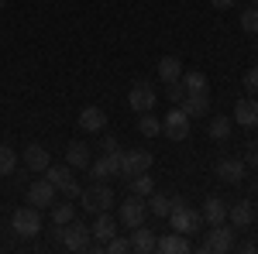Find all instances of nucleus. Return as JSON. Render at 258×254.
<instances>
[{
    "instance_id": "nucleus-7",
    "label": "nucleus",
    "mask_w": 258,
    "mask_h": 254,
    "mask_svg": "<svg viewBox=\"0 0 258 254\" xmlns=\"http://www.w3.org/2000/svg\"><path fill=\"white\" fill-rule=\"evenodd\" d=\"M155 100H159V93H155L152 82H135L131 93H127V107H131L135 114H145V110L155 107Z\"/></svg>"
},
{
    "instance_id": "nucleus-24",
    "label": "nucleus",
    "mask_w": 258,
    "mask_h": 254,
    "mask_svg": "<svg viewBox=\"0 0 258 254\" xmlns=\"http://www.w3.org/2000/svg\"><path fill=\"white\" fill-rule=\"evenodd\" d=\"M159 76H162V82H172V79H179V76H182V62H179L176 55H165V59L159 62Z\"/></svg>"
},
{
    "instance_id": "nucleus-21",
    "label": "nucleus",
    "mask_w": 258,
    "mask_h": 254,
    "mask_svg": "<svg viewBox=\"0 0 258 254\" xmlns=\"http://www.w3.org/2000/svg\"><path fill=\"white\" fill-rule=\"evenodd\" d=\"M66 161H69L73 168H86V165H90V148H86L83 141L66 144Z\"/></svg>"
},
{
    "instance_id": "nucleus-5",
    "label": "nucleus",
    "mask_w": 258,
    "mask_h": 254,
    "mask_svg": "<svg viewBox=\"0 0 258 254\" xmlns=\"http://www.w3.org/2000/svg\"><path fill=\"white\" fill-rule=\"evenodd\" d=\"M162 134L169 137V141H186V137H189V117H186L182 107L169 110V114L162 117Z\"/></svg>"
},
{
    "instance_id": "nucleus-39",
    "label": "nucleus",
    "mask_w": 258,
    "mask_h": 254,
    "mask_svg": "<svg viewBox=\"0 0 258 254\" xmlns=\"http://www.w3.org/2000/svg\"><path fill=\"white\" fill-rule=\"evenodd\" d=\"M210 4H214V7H217V11H227V7H234V4H238V0H210Z\"/></svg>"
},
{
    "instance_id": "nucleus-1",
    "label": "nucleus",
    "mask_w": 258,
    "mask_h": 254,
    "mask_svg": "<svg viewBox=\"0 0 258 254\" xmlns=\"http://www.w3.org/2000/svg\"><path fill=\"white\" fill-rule=\"evenodd\" d=\"M169 227L176 230V234H197L200 227H203V213H197V210H189L179 196H172V210H169Z\"/></svg>"
},
{
    "instance_id": "nucleus-13",
    "label": "nucleus",
    "mask_w": 258,
    "mask_h": 254,
    "mask_svg": "<svg viewBox=\"0 0 258 254\" xmlns=\"http://www.w3.org/2000/svg\"><path fill=\"white\" fill-rule=\"evenodd\" d=\"M186 110V117L197 120V117H207L210 114V93H186V100L179 103Z\"/></svg>"
},
{
    "instance_id": "nucleus-22",
    "label": "nucleus",
    "mask_w": 258,
    "mask_h": 254,
    "mask_svg": "<svg viewBox=\"0 0 258 254\" xmlns=\"http://www.w3.org/2000/svg\"><path fill=\"white\" fill-rule=\"evenodd\" d=\"M227 220H231L234 227H248V223L255 220V210H251V203H248V199H241V203H234V206L227 210Z\"/></svg>"
},
{
    "instance_id": "nucleus-15",
    "label": "nucleus",
    "mask_w": 258,
    "mask_h": 254,
    "mask_svg": "<svg viewBox=\"0 0 258 254\" xmlns=\"http://www.w3.org/2000/svg\"><path fill=\"white\" fill-rule=\"evenodd\" d=\"M24 165H28L31 172H45V168L52 165L48 148H45V144H28V148H24Z\"/></svg>"
},
{
    "instance_id": "nucleus-25",
    "label": "nucleus",
    "mask_w": 258,
    "mask_h": 254,
    "mask_svg": "<svg viewBox=\"0 0 258 254\" xmlns=\"http://www.w3.org/2000/svg\"><path fill=\"white\" fill-rule=\"evenodd\" d=\"M45 179H48L55 189H62V186L73 179V165H48V168H45Z\"/></svg>"
},
{
    "instance_id": "nucleus-29",
    "label": "nucleus",
    "mask_w": 258,
    "mask_h": 254,
    "mask_svg": "<svg viewBox=\"0 0 258 254\" xmlns=\"http://www.w3.org/2000/svg\"><path fill=\"white\" fill-rule=\"evenodd\" d=\"M145 206H148V213H155V216H169V210H172V199H169V196H162V193H152Z\"/></svg>"
},
{
    "instance_id": "nucleus-32",
    "label": "nucleus",
    "mask_w": 258,
    "mask_h": 254,
    "mask_svg": "<svg viewBox=\"0 0 258 254\" xmlns=\"http://www.w3.org/2000/svg\"><path fill=\"white\" fill-rule=\"evenodd\" d=\"M165 97L172 100L176 107L182 103V100H186V86H182V76H179V79H172V82H165Z\"/></svg>"
},
{
    "instance_id": "nucleus-11",
    "label": "nucleus",
    "mask_w": 258,
    "mask_h": 254,
    "mask_svg": "<svg viewBox=\"0 0 258 254\" xmlns=\"http://www.w3.org/2000/svg\"><path fill=\"white\" fill-rule=\"evenodd\" d=\"M28 203H31V206H38V210L52 206V203H55V186H52L48 179L31 182V186H28Z\"/></svg>"
},
{
    "instance_id": "nucleus-41",
    "label": "nucleus",
    "mask_w": 258,
    "mask_h": 254,
    "mask_svg": "<svg viewBox=\"0 0 258 254\" xmlns=\"http://www.w3.org/2000/svg\"><path fill=\"white\" fill-rule=\"evenodd\" d=\"M4 7H7V0H0V11H4Z\"/></svg>"
},
{
    "instance_id": "nucleus-3",
    "label": "nucleus",
    "mask_w": 258,
    "mask_h": 254,
    "mask_svg": "<svg viewBox=\"0 0 258 254\" xmlns=\"http://www.w3.org/2000/svg\"><path fill=\"white\" fill-rule=\"evenodd\" d=\"M80 203H83V213H107L110 210V203H114V193H110V186H103V182H97V186H90V189H83L80 193Z\"/></svg>"
},
{
    "instance_id": "nucleus-14",
    "label": "nucleus",
    "mask_w": 258,
    "mask_h": 254,
    "mask_svg": "<svg viewBox=\"0 0 258 254\" xmlns=\"http://www.w3.org/2000/svg\"><path fill=\"white\" fill-rule=\"evenodd\" d=\"M155 251H162V254H189L193 251V244L186 240V234H165V237H159L155 240Z\"/></svg>"
},
{
    "instance_id": "nucleus-23",
    "label": "nucleus",
    "mask_w": 258,
    "mask_h": 254,
    "mask_svg": "<svg viewBox=\"0 0 258 254\" xmlns=\"http://www.w3.org/2000/svg\"><path fill=\"white\" fill-rule=\"evenodd\" d=\"M138 131H141L145 137H159V134H162V117H155L152 110L138 114Z\"/></svg>"
},
{
    "instance_id": "nucleus-12",
    "label": "nucleus",
    "mask_w": 258,
    "mask_h": 254,
    "mask_svg": "<svg viewBox=\"0 0 258 254\" xmlns=\"http://www.w3.org/2000/svg\"><path fill=\"white\" fill-rule=\"evenodd\" d=\"M234 124H241V127H258V100L251 97H241L238 103H234Z\"/></svg>"
},
{
    "instance_id": "nucleus-31",
    "label": "nucleus",
    "mask_w": 258,
    "mask_h": 254,
    "mask_svg": "<svg viewBox=\"0 0 258 254\" xmlns=\"http://www.w3.org/2000/svg\"><path fill=\"white\" fill-rule=\"evenodd\" d=\"M18 168V155H14V148L11 144H0V176H11Z\"/></svg>"
},
{
    "instance_id": "nucleus-27",
    "label": "nucleus",
    "mask_w": 258,
    "mask_h": 254,
    "mask_svg": "<svg viewBox=\"0 0 258 254\" xmlns=\"http://www.w3.org/2000/svg\"><path fill=\"white\" fill-rule=\"evenodd\" d=\"M69 220H76V206L73 203H52V223L55 227H66Z\"/></svg>"
},
{
    "instance_id": "nucleus-10",
    "label": "nucleus",
    "mask_w": 258,
    "mask_h": 254,
    "mask_svg": "<svg viewBox=\"0 0 258 254\" xmlns=\"http://www.w3.org/2000/svg\"><path fill=\"white\" fill-rule=\"evenodd\" d=\"M145 216H148V206L141 203V196H131L127 203H120V223L131 230V227H138L145 223Z\"/></svg>"
},
{
    "instance_id": "nucleus-28",
    "label": "nucleus",
    "mask_w": 258,
    "mask_h": 254,
    "mask_svg": "<svg viewBox=\"0 0 258 254\" xmlns=\"http://www.w3.org/2000/svg\"><path fill=\"white\" fill-rule=\"evenodd\" d=\"M231 124H234L231 117H217V120H210V124H207V134L214 137V141H227V137H231Z\"/></svg>"
},
{
    "instance_id": "nucleus-33",
    "label": "nucleus",
    "mask_w": 258,
    "mask_h": 254,
    "mask_svg": "<svg viewBox=\"0 0 258 254\" xmlns=\"http://www.w3.org/2000/svg\"><path fill=\"white\" fill-rule=\"evenodd\" d=\"M241 28H244L248 35H258V4L248 7V11H241Z\"/></svg>"
},
{
    "instance_id": "nucleus-17",
    "label": "nucleus",
    "mask_w": 258,
    "mask_h": 254,
    "mask_svg": "<svg viewBox=\"0 0 258 254\" xmlns=\"http://www.w3.org/2000/svg\"><path fill=\"white\" fill-rule=\"evenodd\" d=\"M76 124H80L83 131L97 134V131H103V127H107V114H103L100 107H83V110H80V120H76Z\"/></svg>"
},
{
    "instance_id": "nucleus-37",
    "label": "nucleus",
    "mask_w": 258,
    "mask_h": 254,
    "mask_svg": "<svg viewBox=\"0 0 258 254\" xmlns=\"http://www.w3.org/2000/svg\"><path fill=\"white\" fill-rule=\"evenodd\" d=\"M244 90H248V93H258V65L244 72Z\"/></svg>"
},
{
    "instance_id": "nucleus-2",
    "label": "nucleus",
    "mask_w": 258,
    "mask_h": 254,
    "mask_svg": "<svg viewBox=\"0 0 258 254\" xmlns=\"http://www.w3.org/2000/svg\"><path fill=\"white\" fill-rule=\"evenodd\" d=\"M59 240H62V247H69V251H90L93 247V230L83 220H69L66 227H59Z\"/></svg>"
},
{
    "instance_id": "nucleus-43",
    "label": "nucleus",
    "mask_w": 258,
    "mask_h": 254,
    "mask_svg": "<svg viewBox=\"0 0 258 254\" xmlns=\"http://www.w3.org/2000/svg\"><path fill=\"white\" fill-rule=\"evenodd\" d=\"M255 220H258V213H255Z\"/></svg>"
},
{
    "instance_id": "nucleus-38",
    "label": "nucleus",
    "mask_w": 258,
    "mask_h": 254,
    "mask_svg": "<svg viewBox=\"0 0 258 254\" xmlns=\"http://www.w3.org/2000/svg\"><path fill=\"white\" fill-rule=\"evenodd\" d=\"M100 148H103V151H114V148H117V137H114V134L103 137V141H100Z\"/></svg>"
},
{
    "instance_id": "nucleus-42",
    "label": "nucleus",
    "mask_w": 258,
    "mask_h": 254,
    "mask_svg": "<svg viewBox=\"0 0 258 254\" xmlns=\"http://www.w3.org/2000/svg\"><path fill=\"white\" fill-rule=\"evenodd\" d=\"M251 4H258V0H251Z\"/></svg>"
},
{
    "instance_id": "nucleus-18",
    "label": "nucleus",
    "mask_w": 258,
    "mask_h": 254,
    "mask_svg": "<svg viewBox=\"0 0 258 254\" xmlns=\"http://www.w3.org/2000/svg\"><path fill=\"white\" fill-rule=\"evenodd\" d=\"M131 251H138V254H152L155 251V234H152L145 223L131 227Z\"/></svg>"
},
{
    "instance_id": "nucleus-35",
    "label": "nucleus",
    "mask_w": 258,
    "mask_h": 254,
    "mask_svg": "<svg viewBox=\"0 0 258 254\" xmlns=\"http://www.w3.org/2000/svg\"><path fill=\"white\" fill-rule=\"evenodd\" d=\"M80 193H83V186L76 179H69V182L62 186V196H66V199H80Z\"/></svg>"
},
{
    "instance_id": "nucleus-44",
    "label": "nucleus",
    "mask_w": 258,
    "mask_h": 254,
    "mask_svg": "<svg viewBox=\"0 0 258 254\" xmlns=\"http://www.w3.org/2000/svg\"><path fill=\"white\" fill-rule=\"evenodd\" d=\"M255 52H258V48H255Z\"/></svg>"
},
{
    "instance_id": "nucleus-26",
    "label": "nucleus",
    "mask_w": 258,
    "mask_h": 254,
    "mask_svg": "<svg viewBox=\"0 0 258 254\" xmlns=\"http://www.w3.org/2000/svg\"><path fill=\"white\" fill-rule=\"evenodd\" d=\"M127 182H131V196H141V199H145V196H152V193H155V182H152V176H145V172L131 176Z\"/></svg>"
},
{
    "instance_id": "nucleus-6",
    "label": "nucleus",
    "mask_w": 258,
    "mask_h": 254,
    "mask_svg": "<svg viewBox=\"0 0 258 254\" xmlns=\"http://www.w3.org/2000/svg\"><path fill=\"white\" fill-rule=\"evenodd\" d=\"M234 247V230L227 227V223H214L210 230H207V240H203V251L210 254H224Z\"/></svg>"
},
{
    "instance_id": "nucleus-4",
    "label": "nucleus",
    "mask_w": 258,
    "mask_h": 254,
    "mask_svg": "<svg viewBox=\"0 0 258 254\" xmlns=\"http://www.w3.org/2000/svg\"><path fill=\"white\" fill-rule=\"evenodd\" d=\"M11 227H14V234H18V237L41 234V210H38V206H21V210H14Z\"/></svg>"
},
{
    "instance_id": "nucleus-8",
    "label": "nucleus",
    "mask_w": 258,
    "mask_h": 254,
    "mask_svg": "<svg viewBox=\"0 0 258 254\" xmlns=\"http://www.w3.org/2000/svg\"><path fill=\"white\" fill-rule=\"evenodd\" d=\"M152 168V155L141 151V148H131V151H120V176H138V172H148Z\"/></svg>"
},
{
    "instance_id": "nucleus-9",
    "label": "nucleus",
    "mask_w": 258,
    "mask_h": 254,
    "mask_svg": "<svg viewBox=\"0 0 258 254\" xmlns=\"http://www.w3.org/2000/svg\"><path fill=\"white\" fill-rule=\"evenodd\" d=\"M110 176H120V148L103 151V158L93 161V179H97V182H107Z\"/></svg>"
},
{
    "instance_id": "nucleus-19",
    "label": "nucleus",
    "mask_w": 258,
    "mask_h": 254,
    "mask_svg": "<svg viewBox=\"0 0 258 254\" xmlns=\"http://www.w3.org/2000/svg\"><path fill=\"white\" fill-rule=\"evenodd\" d=\"M90 230H93V237H97V240H103V244H107L110 237L117 234V220L110 216V210H107V213H97V220H93V227H90Z\"/></svg>"
},
{
    "instance_id": "nucleus-20",
    "label": "nucleus",
    "mask_w": 258,
    "mask_h": 254,
    "mask_svg": "<svg viewBox=\"0 0 258 254\" xmlns=\"http://www.w3.org/2000/svg\"><path fill=\"white\" fill-rule=\"evenodd\" d=\"M200 213H203V223H210V227H214V223H224V220H227V206L220 203L217 196H210V199L203 203V210H200Z\"/></svg>"
},
{
    "instance_id": "nucleus-34",
    "label": "nucleus",
    "mask_w": 258,
    "mask_h": 254,
    "mask_svg": "<svg viewBox=\"0 0 258 254\" xmlns=\"http://www.w3.org/2000/svg\"><path fill=\"white\" fill-rule=\"evenodd\" d=\"M107 251H110V254H127V251H131V237H117V234H114L110 240H107Z\"/></svg>"
},
{
    "instance_id": "nucleus-36",
    "label": "nucleus",
    "mask_w": 258,
    "mask_h": 254,
    "mask_svg": "<svg viewBox=\"0 0 258 254\" xmlns=\"http://www.w3.org/2000/svg\"><path fill=\"white\" fill-rule=\"evenodd\" d=\"M244 165H251V168H258V141H251L248 144V151H244V158H241Z\"/></svg>"
},
{
    "instance_id": "nucleus-40",
    "label": "nucleus",
    "mask_w": 258,
    "mask_h": 254,
    "mask_svg": "<svg viewBox=\"0 0 258 254\" xmlns=\"http://www.w3.org/2000/svg\"><path fill=\"white\" fill-rule=\"evenodd\" d=\"M255 251H258L255 240H244V244H241V254H255Z\"/></svg>"
},
{
    "instance_id": "nucleus-16",
    "label": "nucleus",
    "mask_w": 258,
    "mask_h": 254,
    "mask_svg": "<svg viewBox=\"0 0 258 254\" xmlns=\"http://www.w3.org/2000/svg\"><path fill=\"white\" fill-rule=\"evenodd\" d=\"M217 176L224 182H241V179L248 176V165L241 161V158H220L217 161Z\"/></svg>"
},
{
    "instance_id": "nucleus-30",
    "label": "nucleus",
    "mask_w": 258,
    "mask_h": 254,
    "mask_svg": "<svg viewBox=\"0 0 258 254\" xmlns=\"http://www.w3.org/2000/svg\"><path fill=\"white\" fill-rule=\"evenodd\" d=\"M182 86H186V93H207V76L203 72H182Z\"/></svg>"
}]
</instances>
